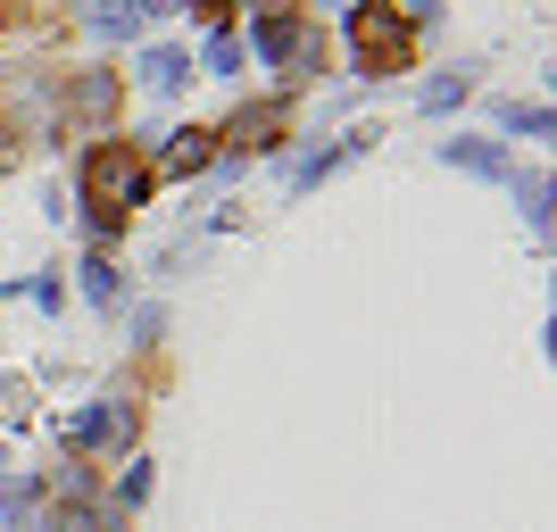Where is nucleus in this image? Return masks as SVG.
I'll return each mask as SVG.
<instances>
[{"label":"nucleus","instance_id":"obj_1","mask_svg":"<svg viewBox=\"0 0 557 532\" xmlns=\"http://www.w3.org/2000/svg\"><path fill=\"white\" fill-rule=\"evenodd\" d=\"M141 191H150V166H141L134 141H92V159H84V200H92L100 233H109L125 209H141Z\"/></svg>","mask_w":557,"mask_h":532},{"label":"nucleus","instance_id":"obj_2","mask_svg":"<svg viewBox=\"0 0 557 532\" xmlns=\"http://www.w3.org/2000/svg\"><path fill=\"white\" fill-rule=\"evenodd\" d=\"M349 50H358V67H367V75H399V67H408V50H417V25L399 17L392 0H367V9L349 17Z\"/></svg>","mask_w":557,"mask_h":532},{"label":"nucleus","instance_id":"obj_3","mask_svg":"<svg viewBox=\"0 0 557 532\" xmlns=\"http://www.w3.org/2000/svg\"><path fill=\"white\" fill-rule=\"evenodd\" d=\"M250 42H258V59H292V67H308V59H317L308 25H300V17H283V9H267V17L250 25Z\"/></svg>","mask_w":557,"mask_h":532},{"label":"nucleus","instance_id":"obj_4","mask_svg":"<svg viewBox=\"0 0 557 532\" xmlns=\"http://www.w3.org/2000/svg\"><path fill=\"white\" fill-rule=\"evenodd\" d=\"M275 134H283V100H267V109H242L216 141H233V150H267Z\"/></svg>","mask_w":557,"mask_h":532},{"label":"nucleus","instance_id":"obj_5","mask_svg":"<svg viewBox=\"0 0 557 532\" xmlns=\"http://www.w3.org/2000/svg\"><path fill=\"white\" fill-rule=\"evenodd\" d=\"M209 159H216V134H209V125H191V134H175V150H166V175H200Z\"/></svg>","mask_w":557,"mask_h":532},{"label":"nucleus","instance_id":"obj_6","mask_svg":"<svg viewBox=\"0 0 557 532\" xmlns=\"http://www.w3.org/2000/svg\"><path fill=\"white\" fill-rule=\"evenodd\" d=\"M67 433L84 441V449H92V441H125V433H134V417H125V408H84V417H75Z\"/></svg>","mask_w":557,"mask_h":532},{"label":"nucleus","instance_id":"obj_7","mask_svg":"<svg viewBox=\"0 0 557 532\" xmlns=\"http://www.w3.org/2000/svg\"><path fill=\"white\" fill-rule=\"evenodd\" d=\"M184 75H191L184 50H141V84H150V92H175Z\"/></svg>","mask_w":557,"mask_h":532},{"label":"nucleus","instance_id":"obj_8","mask_svg":"<svg viewBox=\"0 0 557 532\" xmlns=\"http://www.w3.org/2000/svg\"><path fill=\"white\" fill-rule=\"evenodd\" d=\"M449 166H466V175H508V150H499V141H449Z\"/></svg>","mask_w":557,"mask_h":532},{"label":"nucleus","instance_id":"obj_9","mask_svg":"<svg viewBox=\"0 0 557 532\" xmlns=\"http://www.w3.org/2000/svg\"><path fill=\"white\" fill-rule=\"evenodd\" d=\"M109 100H116V84H109V75H75V84H67V109H75V116H100Z\"/></svg>","mask_w":557,"mask_h":532},{"label":"nucleus","instance_id":"obj_10","mask_svg":"<svg viewBox=\"0 0 557 532\" xmlns=\"http://www.w3.org/2000/svg\"><path fill=\"white\" fill-rule=\"evenodd\" d=\"M466 84H474V75H442V84H424V109H458V100H466Z\"/></svg>","mask_w":557,"mask_h":532},{"label":"nucleus","instance_id":"obj_11","mask_svg":"<svg viewBox=\"0 0 557 532\" xmlns=\"http://www.w3.org/2000/svg\"><path fill=\"white\" fill-rule=\"evenodd\" d=\"M84 292H92L100 308H116V267H109V258H92V267H84Z\"/></svg>","mask_w":557,"mask_h":532},{"label":"nucleus","instance_id":"obj_12","mask_svg":"<svg viewBox=\"0 0 557 532\" xmlns=\"http://www.w3.org/2000/svg\"><path fill=\"white\" fill-rule=\"evenodd\" d=\"M524 216H533V225H549V184H541V175L524 184Z\"/></svg>","mask_w":557,"mask_h":532},{"label":"nucleus","instance_id":"obj_13","mask_svg":"<svg viewBox=\"0 0 557 532\" xmlns=\"http://www.w3.org/2000/svg\"><path fill=\"white\" fill-rule=\"evenodd\" d=\"M242 67V42H209V75H233Z\"/></svg>","mask_w":557,"mask_h":532},{"label":"nucleus","instance_id":"obj_14","mask_svg":"<svg viewBox=\"0 0 557 532\" xmlns=\"http://www.w3.org/2000/svg\"><path fill=\"white\" fill-rule=\"evenodd\" d=\"M25 17V0H0V25H17Z\"/></svg>","mask_w":557,"mask_h":532}]
</instances>
